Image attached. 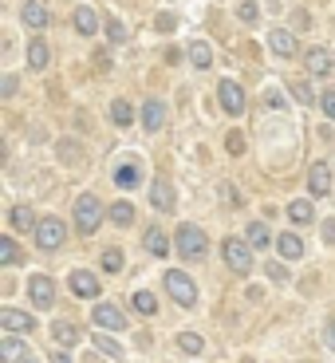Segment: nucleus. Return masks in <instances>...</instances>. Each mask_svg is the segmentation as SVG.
Here are the masks:
<instances>
[{
  "instance_id": "obj_1",
  "label": "nucleus",
  "mask_w": 335,
  "mask_h": 363,
  "mask_svg": "<svg viewBox=\"0 0 335 363\" xmlns=\"http://www.w3.org/2000/svg\"><path fill=\"white\" fill-rule=\"evenodd\" d=\"M103 218H107V213H103V201L95 198V194H83V198L75 201V225H79L83 237L95 233V229L103 225Z\"/></svg>"
},
{
  "instance_id": "obj_2",
  "label": "nucleus",
  "mask_w": 335,
  "mask_h": 363,
  "mask_svg": "<svg viewBox=\"0 0 335 363\" xmlns=\"http://www.w3.org/2000/svg\"><path fill=\"white\" fill-rule=\"evenodd\" d=\"M178 253L186 257V261H201V257L209 253V237L201 233L198 225H178Z\"/></svg>"
},
{
  "instance_id": "obj_3",
  "label": "nucleus",
  "mask_w": 335,
  "mask_h": 363,
  "mask_svg": "<svg viewBox=\"0 0 335 363\" xmlns=\"http://www.w3.org/2000/svg\"><path fill=\"white\" fill-rule=\"evenodd\" d=\"M67 241V229L59 218H40L36 221V245L44 249V253H52V249H59Z\"/></svg>"
},
{
  "instance_id": "obj_4",
  "label": "nucleus",
  "mask_w": 335,
  "mask_h": 363,
  "mask_svg": "<svg viewBox=\"0 0 335 363\" xmlns=\"http://www.w3.org/2000/svg\"><path fill=\"white\" fill-rule=\"evenodd\" d=\"M221 257H225V264L233 272H249V269H253V245H249V241L229 237L225 245H221Z\"/></svg>"
},
{
  "instance_id": "obj_5",
  "label": "nucleus",
  "mask_w": 335,
  "mask_h": 363,
  "mask_svg": "<svg viewBox=\"0 0 335 363\" xmlns=\"http://www.w3.org/2000/svg\"><path fill=\"white\" fill-rule=\"evenodd\" d=\"M166 292H170L178 304H186V308H190L193 300H198V284H193L181 269H170V272H166Z\"/></svg>"
},
{
  "instance_id": "obj_6",
  "label": "nucleus",
  "mask_w": 335,
  "mask_h": 363,
  "mask_svg": "<svg viewBox=\"0 0 335 363\" xmlns=\"http://www.w3.org/2000/svg\"><path fill=\"white\" fill-rule=\"evenodd\" d=\"M217 99H221V107H225V115H245V91H241V83L221 79L217 83Z\"/></svg>"
},
{
  "instance_id": "obj_7",
  "label": "nucleus",
  "mask_w": 335,
  "mask_h": 363,
  "mask_svg": "<svg viewBox=\"0 0 335 363\" xmlns=\"http://www.w3.org/2000/svg\"><path fill=\"white\" fill-rule=\"evenodd\" d=\"M28 296H32V304H36V308H52V300H55V284H52V277L36 272V277L28 281Z\"/></svg>"
},
{
  "instance_id": "obj_8",
  "label": "nucleus",
  "mask_w": 335,
  "mask_h": 363,
  "mask_svg": "<svg viewBox=\"0 0 335 363\" xmlns=\"http://www.w3.org/2000/svg\"><path fill=\"white\" fill-rule=\"evenodd\" d=\"M0 328H4V332H32V328H36V320H32V312L0 308Z\"/></svg>"
},
{
  "instance_id": "obj_9",
  "label": "nucleus",
  "mask_w": 335,
  "mask_h": 363,
  "mask_svg": "<svg viewBox=\"0 0 335 363\" xmlns=\"http://www.w3.org/2000/svg\"><path fill=\"white\" fill-rule=\"evenodd\" d=\"M72 292H75V296H83V300H95V296H99V281H95V272L75 269V272H72Z\"/></svg>"
},
{
  "instance_id": "obj_10",
  "label": "nucleus",
  "mask_w": 335,
  "mask_h": 363,
  "mask_svg": "<svg viewBox=\"0 0 335 363\" xmlns=\"http://www.w3.org/2000/svg\"><path fill=\"white\" fill-rule=\"evenodd\" d=\"M95 324L118 332V328H127V316H123V308H115V304H95Z\"/></svg>"
},
{
  "instance_id": "obj_11",
  "label": "nucleus",
  "mask_w": 335,
  "mask_h": 363,
  "mask_svg": "<svg viewBox=\"0 0 335 363\" xmlns=\"http://www.w3.org/2000/svg\"><path fill=\"white\" fill-rule=\"evenodd\" d=\"M150 201H154L158 213H174V186L166 178H158L154 186H150Z\"/></svg>"
},
{
  "instance_id": "obj_12",
  "label": "nucleus",
  "mask_w": 335,
  "mask_h": 363,
  "mask_svg": "<svg viewBox=\"0 0 335 363\" xmlns=\"http://www.w3.org/2000/svg\"><path fill=\"white\" fill-rule=\"evenodd\" d=\"M308 190L316 194V198H324V194L331 190V170H327V162H316L308 170Z\"/></svg>"
},
{
  "instance_id": "obj_13",
  "label": "nucleus",
  "mask_w": 335,
  "mask_h": 363,
  "mask_svg": "<svg viewBox=\"0 0 335 363\" xmlns=\"http://www.w3.org/2000/svg\"><path fill=\"white\" fill-rule=\"evenodd\" d=\"M162 123H166V103H162V99H146V107H142V127H146V130H162Z\"/></svg>"
},
{
  "instance_id": "obj_14",
  "label": "nucleus",
  "mask_w": 335,
  "mask_h": 363,
  "mask_svg": "<svg viewBox=\"0 0 335 363\" xmlns=\"http://www.w3.org/2000/svg\"><path fill=\"white\" fill-rule=\"evenodd\" d=\"M268 48L276 55H284V60H292V55H296V36H292V32H284V28H276V32L268 36Z\"/></svg>"
},
{
  "instance_id": "obj_15",
  "label": "nucleus",
  "mask_w": 335,
  "mask_h": 363,
  "mask_svg": "<svg viewBox=\"0 0 335 363\" xmlns=\"http://www.w3.org/2000/svg\"><path fill=\"white\" fill-rule=\"evenodd\" d=\"M276 249H280L284 261H300V257H304V241H300L296 233H280L276 237Z\"/></svg>"
},
{
  "instance_id": "obj_16",
  "label": "nucleus",
  "mask_w": 335,
  "mask_h": 363,
  "mask_svg": "<svg viewBox=\"0 0 335 363\" xmlns=\"http://www.w3.org/2000/svg\"><path fill=\"white\" fill-rule=\"evenodd\" d=\"M115 182L123 186V190H135L138 182H142V166H138V162H123L115 170Z\"/></svg>"
},
{
  "instance_id": "obj_17",
  "label": "nucleus",
  "mask_w": 335,
  "mask_h": 363,
  "mask_svg": "<svg viewBox=\"0 0 335 363\" xmlns=\"http://www.w3.org/2000/svg\"><path fill=\"white\" fill-rule=\"evenodd\" d=\"M75 32H79V36H95V32H99L95 9H75Z\"/></svg>"
},
{
  "instance_id": "obj_18",
  "label": "nucleus",
  "mask_w": 335,
  "mask_h": 363,
  "mask_svg": "<svg viewBox=\"0 0 335 363\" xmlns=\"http://www.w3.org/2000/svg\"><path fill=\"white\" fill-rule=\"evenodd\" d=\"M304 64H308V72H312V75H331V55H327L324 48H312Z\"/></svg>"
},
{
  "instance_id": "obj_19",
  "label": "nucleus",
  "mask_w": 335,
  "mask_h": 363,
  "mask_svg": "<svg viewBox=\"0 0 335 363\" xmlns=\"http://www.w3.org/2000/svg\"><path fill=\"white\" fill-rule=\"evenodd\" d=\"M24 24L36 28V32H40V28H47V9H44V4H36V0H28V4H24Z\"/></svg>"
},
{
  "instance_id": "obj_20",
  "label": "nucleus",
  "mask_w": 335,
  "mask_h": 363,
  "mask_svg": "<svg viewBox=\"0 0 335 363\" xmlns=\"http://www.w3.org/2000/svg\"><path fill=\"white\" fill-rule=\"evenodd\" d=\"M47 52H52V48H47L44 40H32V48H28V67H32V72H44V67H47Z\"/></svg>"
},
{
  "instance_id": "obj_21",
  "label": "nucleus",
  "mask_w": 335,
  "mask_h": 363,
  "mask_svg": "<svg viewBox=\"0 0 335 363\" xmlns=\"http://www.w3.org/2000/svg\"><path fill=\"white\" fill-rule=\"evenodd\" d=\"M107 218L115 221L118 229H127L130 221H135V206H130V201H115V206L107 209Z\"/></svg>"
},
{
  "instance_id": "obj_22",
  "label": "nucleus",
  "mask_w": 335,
  "mask_h": 363,
  "mask_svg": "<svg viewBox=\"0 0 335 363\" xmlns=\"http://www.w3.org/2000/svg\"><path fill=\"white\" fill-rule=\"evenodd\" d=\"M146 249H150L154 257H166V253H170V241H166V233H162L158 225L146 229Z\"/></svg>"
},
{
  "instance_id": "obj_23",
  "label": "nucleus",
  "mask_w": 335,
  "mask_h": 363,
  "mask_svg": "<svg viewBox=\"0 0 335 363\" xmlns=\"http://www.w3.org/2000/svg\"><path fill=\"white\" fill-rule=\"evenodd\" d=\"M52 336L59 340L64 347H72V344H79V328L67 324V320H59V324H52Z\"/></svg>"
},
{
  "instance_id": "obj_24",
  "label": "nucleus",
  "mask_w": 335,
  "mask_h": 363,
  "mask_svg": "<svg viewBox=\"0 0 335 363\" xmlns=\"http://www.w3.org/2000/svg\"><path fill=\"white\" fill-rule=\"evenodd\" d=\"M249 245H253V249L272 245V233H268V225H264V221H249Z\"/></svg>"
},
{
  "instance_id": "obj_25",
  "label": "nucleus",
  "mask_w": 335,
  "mask_h": 363,
  "mask_svg": "<svg viewBox=\"0 0 335 363\" xmlns=\"http://www.w3.org/2000/svg\"><path fill=\"white\" fill-rule=\"evenodd\" d=\"M130 304H135L138 316H154V312H158V296H154V292H135Z\"/></svg>"
},
{
  "instance_id": "obj_26",
  "label": "nucleus",
  "mask_w": 335,
  "mask_h": 363,
  "mask_svg": "<svg viewBox=\"0 0 335 363\" xmlns=\"http://www.w3.org/2000/svg\"><path fill=\"white\" fill-rule=\"evenodd\" d=\"M110 118H115L118 127H130V123H135V107H130L127 99H115L110 103Z\"/></svg>"
},
{
  "instance_id": "obj_27",
  "label": "nucleus",
  "mask_w": 335,
  "mask_h": 363,
  "mask_svg": "<svg viewBox=\"0 0 335 363\" xmlns=\"http://www.w3.org/2000/svg\"><path fill=\"white\" fill-rule=\"evenodd\" d=\"M20 355H28V352H24V344H20L16 336H4V340H0V359H4V363L20 359Z\"/></svg>"
},
{
  "instance_id": "obj_28",
  "label": "nucleus",
  "mask_w": 335,
  "mask_h": 363,
  "mask_svg": "<svg viewBox=\"0 0 335 363\" xmlns=\"http://www.w3.org/2000/svg\"><path fill=\"white\" fill-rule=\"evenodd\" d=\"M190 60H193V67H201V72H205V67L213 64V52H209V44H205V40L190 44Z\"/></svg>"
},
{
  "instance_id": "obj_29",
  "label": "nucleus",
  "mask_w": 335,
  "mask_h": 363,
  "mask_svg": "<svg viewBox=\"0 0 335 363\" xmlns=\"http://www.w3.org/2000/svg\"><path fill=\"white\" fill-rule=\"evenodd\" d=\"M20 261V249H16V241L12 237H0V264L8 269V264H16Z\"/></svg>"
},
{
  "instance_id": "obj_30",
  "label": "nucleus",
  "mask_w": 335,
  "mask_h": 363,
  "mask_svg": "<svg viewBox=\"0 0 335 363\" xmlns=\"http://www.w3.org/2000/svg\"><path fill=\"white\" fill-rule=\"evenodd\" d=\"M288 218H292V221H300V225H304V221H312V201L296 198V201L288 206Z\"/></svg>"
},
{
  "instance_id": "obj_31",
  "label": "nucleus",
  "mask_w": 335,
  "mask_h": 363,
  "mask_svg": "<svg viewBox=\"0 0 335 363\" xmlns=\"http://www.w3.org/2000/svg\"><path fill=\"white\" fill-rule=\"evenodd\" d=\"M178 347H181V352H190V355H198L201 347H205V340L193 336V332H181V336H178Z\"/></svg>"
},
{
  "instance_id": "obj_32",
  "label": "nucleus",
  "mask_w": 335,
  "mask_h": 363,
  "mask_svg": "<svg viewBox=\"0 0 335 363\" xmlns=\"http://www.w3.org/2000/svg\"><path fill=\"white\" fill-rule=\"evenodd\" d=\"M95 347H99V352H107L110 359H123V347H118L110 336H95Z\"/></svg>"
},
{
  "instance_id": "obj_33",
  "label": "nucleus",
  "mask_w": 335,
  "mask_h": 363,
  "mask_svg": "<svg viewBox=\"0 0 335 363\" xmlns=\"http://www.w3.org/2000/svg\"><path fill=\"white\" fill-rule=\"evenodd\" d=\"M103 269L118 272V269H123V253H118V249H107V253H103Z\"/></svg>"
},
{
  "instance_id": "obj_34",
  "label": "nucleus",
  "mask_w": 335,
  "mask_h": 363,
  "mask_svg": "<svg viewBox=\"0 0 335 363\" xmlns=\"http://www.w3.org/2000/svg\"><path fill=\"white\" fill-rule=\"evenodd\" d=\"M12 225H16V229H32V213H28L24 206H16V209H12Z\"/></svg>"
},
{
  "instance_id": "obj_35",
  "label": "nucleus",
  "mask_w": 335,
  "mask_h": 363,
  "mask_svg": "<svg viewBox=\"0 0 335 363\" xmlns=\"http://www.w3.org/2000/svg\"><path fill=\"white\" fill-rule=\"evenodd\" d=\"M107 36H110V44H123L127 40V28L118 24V20H107Z\"/></svg>"
},
{
  "instance_id": "obj_36",
  "label": "nucleus",
  "mask_w": 335,
  "mask_h": 363,
  "mask_svg": "<svg viewBox=\"0 0 335 363\" xmlns=\"http://www.w3.org/2000/svg\"><path fill=\"white\" fill-rule=\"evenodd\" d=\"M154 24H158V32H174V28H178V16H174V12H162Z\"/></svg>"
},
{
  "instance_id": "obj_37",
  "label": "nucleus",
  "mask_w": 335,
  "mask_h": 363,
  "mask_svg": "<svg viewBox=\"0 0 335 363\" xmlns=\"http://www.w3.org/2000/svg\"><path fill=\"white\" fill-rule=\"evenodd\" d=\"M319 107H324V115L335 123V91H324V99H319Z\"/></svg>"
},
{
  "instance_id": "obj_38",
  "label": "nucleus",
  "mask_w": 335,
  "mask_h": 363,
  "mask_svg": "<svg viewBox=\"0 0 335 363\" xmlns=\"http://www.w3.org/2000/svg\"><path fill=\"white\" fill-rule=\"evenodd\" d=\"M264 272H268L272 281H288V269H284L280 261H272V264H268V269H264Z\"/></svg>"
},
{
  "instance_id": "obj_39",
  "label": "nucleus",
  "mask_w": 335,
  "mask_h": 363,
  "mask_svg": "<svg viewBox=\"0 0 335 363\" xmlns=\"http://www.w3.org/2000/svg\"><path fill=\"white\" fill-rule=\"evenodd\" d=\"M292 95H296L300 103H312V87H308V83H292Z\"/></svg>"
},
{
  "instance_id": "obj_40",
  "label": "nucleus",
  "mask_w": 335,
  "mask_h": 363,
  "mask_svg": "<svg viewBox=\"0 0 335 363\" xmlns=\"http://www.w3.org/2000/svg\"><path fill=\"white\" fill-rule=\"evenodd\" d=\"M225 146H229V155H241V150H245V138H241V135L233 130V135L225 138Z\"/></svg>"
},
{
  "instance_id": "obj_41",
  "label": "nucleus",
  "mask_w": 335,
  "mask_h": 363,
  "mask_svg": "<svg viewBox=\"0 0 335 363\" xmlns=\"http://www.w3.org/2000/svg\"><path fill=\"white\" fill-rule=\"evenodd\" d=\"M241 20H245V24H256V4H253V0L241 4Z\"/></svg>"
},
{
  "instance_id": "obj_42",
  "label": "nucleus",
  "mask_w": 335,
  "mask_h": 363,
  "mask_svg": "<svg viewBox=\"0 0 335 363\" xmlns=\"http://www.w3.org/2000/svg\"><path fill=\"white\" fill-rule=\"evenodd\" d=\"M292 24H296V28H308L312 20H308V12H304V9H296V12H292Z\"/></svg>"
},
{
  "instance_id": "obj_43",
  "label": "nucleus",
  "mask_w": 335,
  "mask_h": 363,
  "mask_svg": "<svg viewBox=\"0 0 335 363\" xmlns=\"http://www.w3.org/2000/svg\"><path fill=\"white\" fill-rule=\"evenodd\" d=\"M324 241H327V245H335V218L324 221Z\"/></svg>"
},
{
  "instance_id": "obj_44",
  "label": "nucleus",
  "mask_w": 335,
  "mask_h": 363,
  "mask_svg": "<svg viewBox=\"0 0 335 363\" xmlns=\"http://www.w3.org/2000/svg\"><path fill=\"white\" fill-rule=\"evenodd\" d=\"M264 99H268V107H284V95H280V91H268Z\"/></svg>"
},
{
  "instance_id": "obj_45",
  "label": "nucleus",
  "mask_w": 335,
  "mask_h": 363,
  "mask_svg": "<svg viewBox=\"0 0 335 363\" xmlns=\"http://www.w3.org/2000/svg\"><path fill=\"white\" fill-rule=\"evenodd\" d=\"M0 95H4V99H8V95H16V79H12V75L4 79V87H0Z\"/></svg>"
},
{
  "instance_id": "obj_46",
  "label": "nucleus",
  "mask_w": 335,
  "mask_h": 363,
  "mask_svg": "<svg viewBox=\"0 0 335 363\" xmlns=\"http://www.w3.org/2000/svg\"><path fill=\"white\" fill-rule=\"evenodd\" d=\"M52 363H72V359H67L64 352H55V355H52Z\"/></svg>"
},
{
  "instance_id": "obj_47",
  "label": "nucleus",
  "mask_w": 335,
  "mask_h": 363,
  "mask_svg": "<svg viewBox=\"0 0 335 363\" xmlns=\"http://www.w3.org/2000/svg\"><path fill=\"white\" fill-rule=\"evenodd\" d=\"M24 363H36V359H32V355H24Z\"/></svg>"
}]
</instances>
